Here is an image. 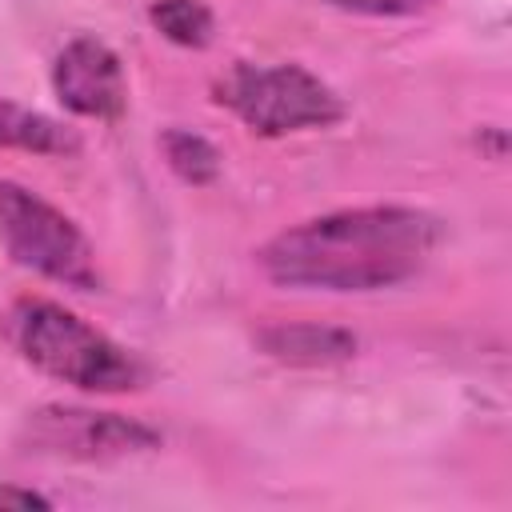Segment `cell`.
<instances>
[{
    "mask_svg": "<svg viewBox=\"0 0 512 512\" xmlns=\"http://www.w3.org/2000/svg\"><path fill=\"white\" fill-rule=\"evenodd\" d=\"M260 348L280 360V364H296V368H328L340 364L356 352V336L336 328V324H268L260 332Z\"/></svg>",
    "mask_w": 512,
    "mask_h": 512,
    "instance_id": "obj_7",
    "label": "cell"
},
{
    "mask_svg": "<svg viewBox=\"0 0 512 512\" xmlns=\"http://www.w3.org/2000/svg\"><path fill=\"white\" fill-rule=\"evenodd\" d=\"M4 340L24 364L80 392H136L148 380L144 364L128 348L44 296H20L8 304Z\"/></svg>",
    "mask_w": 512,
    "mask_h": 512,
    "instance_id": "obj_2",
    "label": "cell"
},
{
    "mask_svg": "<svg viewBox=\"0 0 512 512\" xmlns=\"http://www.w3.org/2000/svg\"><path fill=\"white\" fill-rule=\"evenodd\" d=\"M148 20L164 40L180 48H204L216 32V16L204 0H156L148 8Z\"/></svg>",
    "mask_w": 512,
    "mask_h": 512,
    "instance_id": "obj_9",
    "label": "cell"
},
{
    "mask_svg": "<svg viewBox=\"0 0 512 512\" xmlns=\"http://www.w3.org/2000/svg\"><path fill=\"white\" fill-rule=\"evenodd\" d=\"M0 148L40 152V156H72L80 148V136L44 112L0 100Z\"/></svg>",
    "mask_w": 512,
    "mask_h": 512,
    "instance_id": "obj_8",
    "label": "cell"
},
{
    "mask_svg": "<svg viewBox=\"0 0 512 512\" xmlns=\"http://www.w3.org/2000/svg\"><path fill=\"white\" fill-rule=\"evenodd\" d=\"M216 100L232 108L256 136H288L328 128L344 116V100L304 64H232L216 84Z\"/></svg>",
    "mask_w": 512,
    "mask_h": 512,
    "instance_id": "obj_3",
    "label": "cell"
},
{
    "mask_svg": "<svg viewBox=\"0 0 512 512\" xmlns=\"http://www.w3.org/2000/svg\"><path fill=\"white\" fill-rule=\"evenodd\" d=\"M160 148H164L168 168L184 184H212L220 176V152H216V144L208 136L192 132V128H168L164 140H160Z\"/></svg>",
    "mask_w": 512,
    "mask_h": 512,
    "instance_id": "obj_10",
    "label": "cell"
},
{
    "mask_svg": "<svg viewBox=\"0 0 512 512\" xmlns=\"http://www.w3.org/2000/svg\"><path fill=\"white\" fill-rule=\"evenodd\" d=\"M0 240L16 264L40 272L44 280L76 292L100 288L96 248L88 244L80 224L44 196L8 180H0Z\"/></svg>",
    "mask_w": 512,
    "mask_h": 512,
    "instance_id": "obj_4",
    "label": "cell"
},
{
    "mask_svg": "<svg viewBox=\"0 0 512 512\" xmlns=\"http://www.w3.org/2000/svg\"><path fill=\"white\" fill-rule=\"evenodd\" d=\"M28 440L36 452L64 456V460H116V456L156 448L160 432L140 420H128L120 412L40 408L28 420Z\"/></svg>",
    "mask_w": 512,
    "mask_h": 512,
    "instance_id": "obj_5",
    "label": "cell"
},
{
    "mask_svg": "<svg viewBox=\"0 0 512 512\" xmlns=\"http://www.w3.org/2000/svg\"><path fill=\"white\" fill-rule=\"evenodd\" d=\"M52 88L68 112L92 120H116L128 104L120 56L96 36H72L60 48L52 64Z\"/></svg>",
    "mask_w": 512,
    "mask_h": 512,
    "instance_id": "obj_6",
    "label": "cell"
},
{
    "mask_svg": "<svg viewBox=\"0 0 512 512\" xmlns=\"http://www.w3.org/2000/svg\"><path fill=\"white\" fill-rule=\"evenodd\" d=\"M0 508H48V500L32 488H0Z\"/></svg>",
    "mask_w": 512,
    "mask_h": 512,
    "instance_id": "obj_11",
    "label": "cell"
},
{
    "mask_svg": "<svg viewBox=\"0 0 512 512\" xmlns=\"http://www.w3.org/2000/svg\"><path fill=\"white\" fill-rule=\"evenodd\" d=\"M436 244V216L404 204H372L312 216L276 232L260 248V268L284 288L376 292L412 280Z\"/></svg>",
    "mask_w": 512,
    "mask_h": 512,
    "instance_id": "obj_1",
    "label": "cell"
}]
</instances>
